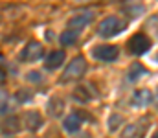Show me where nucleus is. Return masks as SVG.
<instances>
[{
  "mask_svg": "<svg viewBox=\"0 0 158 138\" xmlns=\"http://www.w3.org/2000/svg\"><path fill=\"white\" fill-rule=\"evenodd\" d=\"M42 55H44V48H42V44L39 41H30L20 52V59L24 63H35Z\"/></svg>",
  "mask_w": 158,
  "mask_h": 138,
  "instance_id": "5",
  "label": "nucleus"
},
{
  "mask_svg": "<svg viewBox=\"0 0 158 138\" xmlns=\"http://www.w3.org/2000/svg\"><path fill=\"white\" fill-rule=\"evenodd\" d=\"M6 81V72H0V83H4Z\"/></svg>",
  "mask_w": 158,
  "mask_h": 138,
  "instance_id": "19",
  "label": "nucleus"
},
{
  "mask_svg": "<svg viewBox=\"0 0 158 138\" xmlns=\"http://www.w3.org/2000/svg\"><path fill=\"white\" fill-rule=\"evenodd\" d=\"M125 28H127V22L121 20L119 17H107V19H103V20L99 22V26H98V35H99V37H105V39L116 37V35L121 33Z\"/></svg>",
  "mask_w": 158,
  "mask_h": 138,
  "instance_id": "1",
  "label": "nucleus"
},
{
  "mask_svg": "<svg viewBox=\"0 0 158 138\" xmlns=\"http://www.w3.org/2000/svg\"><path fill=\"white\" fill-rule=\"evenodd\" d=\"M153 138H158V133H156V135H155V136H153Z\"/></svg>",
  "mask_w": 158,
  "mask_h": 138,
  "instance_id": "20",
  "label": "nucleus"
},
{
  "mask_svg": "<svg viewBox=\"0 0 158 138\" xmlns=\"http://www.w3.org/2000/svg\"><path fill=\"white\" fill-rule=\"evenodd\" d=\"M63 63H64V52L63 50L50 52V55L46 57V68L48 70H57Z\"/></svg>",
  "mask_w": 158,
  "mask_h": 138,
  "instance_id": "9",
  "label": "nucleus"
},
{
  "mask_svg": "<svg viewBox=\"0 0 158 138\" xmlns=\"http://www.w3.org/2000/svg\"><path fill=\"white\" fill-rule=\"evenodd\" d=\"M145 133H147V123L145 122H134L123 129V138H143Z\"/></svg>",
  "mask_w": 158,
  "mask_h": 138,
  "instance_id": "7",
  "label": "nucleus"
},
{
  "mask_svg": "<svg viewBox=\"0 0 158 138\" xmlns=\"http://www.w3.org/2000/svg\"><path fill=\"white\" fill-rule=\"evenodd\" d=\"M119 122H121V116H118V114L110 116V120H109V129H110V131H116L118 125H119Z\"/></svg>",
  "mask_w": 158,
  "mask_h": 138,
  "instance_id": "18",
  "label": "nucleus"
},
{
  "mask_svg": "<svg viewBox=\"0 0 158 138\" xmlns=\"http://www.w3.org/2000/svg\"><path fill=\"white\" fill-rule=\"evenodd\" d=\"M92 55H94V59H98V61L110 63V61H116V59H118L119 50L114 44H99L92 50Z\"/></svg>",
  "mask_w": 158,
  "mask_h": 138,
  "instance_id": "6",
  "label": "nucleus"
},
{
  "mask_svg": "<svg viewBox=\"0 0 158 138\" xmlns=\"http://www.w3.org/2000/svg\"><path fill=\"white\" fill-rule=\"evenodd\" d=\"M85 72H86V59H85L83 55H77V57H74V59L66 65V68H64V72H63V76H61V81L66 83V81L81 79V77L85 76Z\"/></svg>",
  "mask_w": 158,
  "mask_h": 138,
  "instance_id": "2",
  "label": "nucleus"
},
{
  "mask_svg": "<svg viewBox=\"0 0 158 138\" xmlns=\"http://www.w3.org/2000/svg\"><path fill=\"white\" fill-rule=\"evenodd\" d=\"M79 39V31H74V30H66L63 35H61V44L63 46H72L76 44Z\"/></svg>",
  "mask_w": 158,
  "mask_h": 138,
  "instance_id": "15",
  "label": "nucleus"
},
{
  "mask_svg": "<svg viewBox=\"0 0 158 138\" xmlns=\"http://www.w3.org/2000/svg\"><path fill=\"white\" fill-rule=\"evenodd\" d=\"M63 125H64V129L68 131V133H76L81 129V125H83V116L81 114H70V116H66L64 118V122H63Z\"/></svg>",
  "mask_w": 158,
  "mask_h": 138,
  "instance_id": "11",
  "label": "nucleus"
},
{
  "mask_svg": "<svg viewBox=\"0 0 158 138\" xmlns=\"http://www.w3.org/2000/svg\"><path fill=\"white\" fill-rule=\"evenodd\" d=\"M26 79H28L30 83L40 85V83H42V74H40V72H28V74H26Z\"/></svg>",
  "mask_w": 158,
  "mask_h": 138,
  "instance_id": "17",
  "label": "nucleus"
},
{
  "mask_svg": "<svg viewBox=\"0 0 158 138\" xmlns=\"http://www.w3.org/2000/svg\"><path fill=\"white\" fill-rule=\"evenodd\" d=\"M143 74H145V68H143L140 63H136V65H132V66L129 68V72H127V81H129V83H134V81L140 79Z\"/></svg>",
  "mask_w": 158,
  "mask_h": 138,
  "instance_id": "13",
  "label": "nucleus"
},
{
  "mask_svg": "<svg viewBox=\"0 0 158 138\" xmlns=\"http://www.w3.org/2000/svg\"><path fill=\"white\" fill-rule=\"evenodd\" d=\"M151 99H153V94L147 90V89H142V90H136L134 94H132V98H131V105L140 109V107L149 105Z\"/></svg>",
  "mask_w": 158,
  "mask_h": 138,
  "instance_id": "8",
  "label": "nucleus"
},
{
  "mask_svg": "<svg viewBox=\"0 0 158 138\" xmlns=\"http://www.w3.org/2000/svg\"><path fill=\"white\" fill-rule=\"evenodd\" d=\"M48 112L53 116V118H59L63 112H64V101L61 99V98H52L50 101H48Z\"/></svg>",
  "mask_w": 158,
  "mask_h": 138,
  "instance_id": "12",
  "label": "nucleus"
},
{
  "mask_svg": "<svg viewBox=\"0 0 158 138\" xmlns=\"http://www.w3.org/2000/svg\"><path fill=\"white\" fill-rule=\"evenodd\" d=\"M19 129H20V123H19L17 118H9V120H6V123H4V131H6V133H17Z\"/></svg>",
  "mask_w": 158,
  "mask_h": 138,
  "instance_id": "16",
  "label": "nucleus"
},
{
  "mask_svg": "<svg viewBox=\"0 0 158 138\" xmlns=\"http://www.w3.org/2000/svg\"><path fill=\"white\" fill-rule=\"evenodd\" d=\"M127 48H129V52H131L132 55H143V53H147V52L151 50V41H149L147 35L136 33L134 37H131Z\"/></svg>",
  "mask_w": 158,
  "mask_h": 138,
  "instance_id": "4",
  "label": "nucleus"
},
{
  "mask_svg": "<svg viewBox=\"0 0 158 138\" xmlns=\"http://www.w3.org/2000/svg\"><path fill=\"white\" fill-rule=\"evenodd\" d=\"M24 123H26V129L30 131H39L42 127V116L39 112L31 111V112H26L24 114Z\"/></svg>",
  "mask_w": 158,
  "mask_h": 138,
  "instance_id": "10",
  "label": "nucleus"
},
{
  "mask_svg": "<svg viewBox=\"0 0 158 138\" xmlns=\"http://www.w3.org/2000/svg\"><path fill=\"white\" fill-rule=\"evenodd\" d=\"M13 111V101L9 98V94L0 90V114H9Z\"/></svg>",
  "mask_w": 158,
  "mask_h": 138,
  "instance_id": "14",
  "label": "nucleus"
},
{
  "mask_svg": "<svg viewBox=\"0 0 158 138\" xmlns=\"http://www.w3.org/2000/svg\"><path fill=\"white\" fill-rule=\"evenodd\" d=\"M94 17H96V11H92V9H81L79 13H76L74 17H70V20H68V30H74V31H83L92 20H94Z\"/></svg>",
  "mask_w": 158,
  "mask_h": 138,
  "instance_id": "3",
  "label": "nucleus"
}]
</instances>
